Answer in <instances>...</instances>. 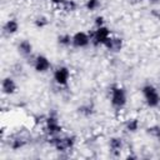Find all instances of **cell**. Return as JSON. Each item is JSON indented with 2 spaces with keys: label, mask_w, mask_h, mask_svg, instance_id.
Wrapping results in <instances>:
<instances>
[{
  "label": "cell",
  "mask_w": 160,
  "mask_h": 160,
  "mask_svg": "<svg viewBox=\"0 0 160 160\" xmlns=\"http://www.w3.org/2000/svg\"><path fill=\"white\" fill-rule=\"evenodd\" d=\"M110 105L115 111H121L128 104V92L126 89L121 85L114 84L109 90Z\"/></svg>",
  "instance_id": "cell-1"
},
{
  "label": "cell",
  "mask_w": 160,
  "mask_h": 160,
  "mask_svg": "<svg viewBox=\"0 0 160 160\" xmlns=\"http://www.w3.org/2000/svg\"><path fill=\"white\" fill-rule=\"evenodd\" d=\"M48 142L50 146H52L56 151L59 152H68L70 150L74 149L75 144H76V136L75 135H56V136H51L48 138Z\"/></svg>",
  "instance_id": "cell-2"
},
{
  "label": "cell",
  "mask_w": 160,
  "mask_h": 160,
  "mask_svg": "<svg viewBox=\"0 0 160 160\" xmlns=\"http://www.w3.org/2000/svg\"><path fill=\"white\" fill-rule=\"evenodd\" d=\"M141 95L148 108L150 109L160 108V91L155 85L150 82L144 84L141 86Z\"/></svg>",
  "instance_id": "cell-3"
},
{
  "label": "cell",
  "mask_w": 160,
  "mask_h": 160,
  "mask_svg": "<svg viewBox=\"0 0 160 160\" xmlns=\"http://www.w3.org/2000/svg\"><path fill=\"white\" fill-rule=\"evenodd\" d=\"M62 125L59 120V116L55 111H50L49 115L45 118V121H44V132L46 134L48 138H51V136H56V135H60L62 134Z\"/></svg>",
  "instance_id": "cell-4"
},
{
  "label": "cell",
  "mask_w": 160,
  "mask_h": 160,
  "mask_svg": "<svg viewBox=\"0 0 160 160\" xmlns=\"http://www.w3.org/2000/svg\"><path fill=\"white\" fill-rule=\"evenodd\" d=\"M111 36V31L108 26H101V28H95L94 30L90 31V38H91V45H94L95 48H100L104 46L106 44V41L110 39Z\"/></svg>",
  "instance_id": "cell-5"
},
{
  "label": "cell",
  "mask_w": 160,
  "mask_h": 160,
  "mask_svg": "<svg viewBox=\"0 0 160 160\" xmlns=\"http://www.w3.org/2000/svg\"><path fill=\"white\" fill-rule=\"evenodd\" d=\"M28 60L31 64V66L34 68V70L36 72H39V74H45V72H48V71L51 70V62H50L49 58L45 56V55H42V54L32 55Z\"/></svg>",
  "instance_id": "cell-6"
},
{
  "label": "cell",
  "mask_w": 160,
  "mask_h": 160,
  "mask_svg": "<svg viewBox=\"0 0 160 160\" xmlns=\"http://www.w3.org/2000/svg\"><path fill=\"white\" fill-rule=\"evenodd\" d=\"M29 142H30V136L25 131H16V132H14V134H11L9 136V140H8L9 148L11 150H14V151L25 148Z\"/></svg>",
  "instance_id": "cell-7"
},
{
  "label": "cell",
  "mask_w": 160,
  "mask_h": 160,
  "mask_svg": "<svg viewBox=\"0 0 160 160\" xmlns=\"http://www.w3.org/2000/svg\"><path fill=\"white\" fill-rule=\"evenodd\" d=\"M70 76H71L70 69L65 65H59L52 70V80L60 88L68 86V84L70 81Z\"/></svg>",
  "instance_id": "cell-8"
},
{
  "label": "cell",
  "mask_w": 160,
  "mask_h": 160,
  "mask_svg": "<svg viewBox=\"0 0 160 160\" xmlns=\"http://www.w3.org/2000/svg\"><path fill=\"white\" fill-rule=\"evenodd\" d=\"M91 44L90 32L86 31H76L71 35V46L75 49H85Z\"/></svg>",
  "instance_id": "cell-9"
},
{
  "label": "cell",
  "mask_w": 160,
  "mask_h": 160,
  "mask_svg": "<svg viewBox=\"0 0 160 160\" xmlns=\"http://www.w3.org/2000/svg\"><path fill=\"white\" fill-rule=\"evenodd\" d=\"M18 91V84L15 81V79L10 75L5 76L1 81V92L4 95H8V96H11L14 95L15 92Z\"/></svg>",
  "instance_id": "cell-10"
},
{
  "label": "cell",
  "mask_w": 160,
  "mask_h": 160,
  "mask_svg": "<svg viewBox=\"0 0 160 160\" xmlns=\"http://www.w3.org/2000/svg\"><path fill=\"white\" fill-rule=\"evenodd\" d=\"M104 48L109 51V52H112V54H116V52H120L124 48V40L120 36H115V35H111L110 39L106 41V44L104 45Z\"/></svg>",
  "instance_id": "cell-11"
},
{
  "label": "cell",
  "mask_w": 160,
  "mask_h": 160,
  "mask_svg": "<svg viewBox=\"0 0 160 160\" xmlns=\"http://www.w3.org/2000/svg\"><path fill=\"white\" fill-rule=\"evenodd\" d=\"M32 50H34L32 44H31V41L28 40V39H22V40H20V41L16 44V51H18V54H19L20 56L25 58V59H30V58L34 55V54H32Z\"/></svg>",
  "instance_id": "cell-12"
},
{
  "label": "cell",
  "mask_w": 160,
  "mask_h": 160,
  "mask_svg": "<svg viewBox=\"0 0 160 160\" xmlns=\"http://www.w3.org/2000/svg\"><path fill=\"white\" fill-rule=\"evenodd\" d=\"M124 150V140L120 136H111L109 139V152L112 156H120Z\"/></svg>",
  "instance_id": "cell-13"
},
{
  "label": "cell",
  "mask_w": 160,
  "mask_h": 160,
  "mask_svg": "<svg viewBox=\"0 0 160 160\" xmlns=\"http://www.w3.org/2000/svg\"><path fill=\"white\" fill-rule=\"evenodd\" d=\"M19 29H20L19 21L16 19L11 18V19H9V20H6L4 22V25H2V34L5 36H12V35H15L19 31Z\"/></svg>",
  "instance_id": "cell-14"
},
{
  "label": "cell",
  "mask_w": 160,
  "mask_h": 160,
  "mask_svg": "<svg viewBox=\"0 0 160 160\" xmlns=\"http://www.w3.org/2000/svg\"><path fill=\"white\" fill-rule=\"evenodd\" d=\"M124 129L129 134H135L140 129V120L138 118H130L124 122Z\"/></svg>",
  "instance_id": "cell-15"
},
{
  "label": "cell",
  "mask_w": 160,
  "mask_h": 160,
  "mask_svg": "<svg viewBox=\"0 0 160 160\" xmlns=\"http://www.w3.org/2000/svg\"><path fill=\"white\" fill-rule=\"evenodd\" d=\"M78 112L84 116V118H90L94 115L95 112V105L91 102V101H88L85 104H81L79 108H78Z\"/></svg>",
  "instance_id": "cell-16"
},
{
  "label": "cell",
  "mask_w": 160,
  "mask_h": 160,
  "mask_svg": "<svg viewBox=\"0 0 160 160\" xmlns=\"http://www.w3.org/2000/svg\"><path fill=\"white\" fill-rule=\"evenodd\" d=\"M60 8L62 9L64 12H66V14H72V12H75V11L79 9V4H78V1H75V0H65L64 4H62Z\"/></svg>",
  "instance_id": "cell-17"
},
{
  "label": "cell",
  "mask_w": 160,
  "mask_h": 160,
  "mask_svg": "<svg viewBox=\"0 0 160 160\" xmlns=\"http://www.w3.org/2000/svg\"><path fill=\"white\" fill-rule=\"evenodd\" d=\"M145 132H146L148 136H150L151 139H154V140L160 142V125H158V124L150 125V126L146 128Z\"/></svg>",
  "instance_id": "cell-18"
},
{
  "label": "cell",
  "mask_w": 160,
  "mask_h": 160,
  "mask_svg": "<svg viewBox=\"0 0 160 160\" xmlns=\"http://www.w3.org/2000/svg\"><path fill=\"white\" fill-rule=\"evenodd\" d=\"M48 25H49V18L46 15L40 14V15L35 16V19H34V26L36 29H40L41 30V29H45Z\"/></svg>",
  "instance_id": "cell-19"
},
{
  "label": "cell",
  "mask_w": 160,
  "mask_h": 160,
  "mask_svg": "<svg viewBox=\"0 0 160 160\" xmlns=\"http://www.w3.org/2000/svg\"><path fill=\"white\" fill-rule=\"evenodd\" d=\"M56 40H58V45L59 46H61V48H69V46H71V35L70 34H60L58 38H56Z\"/></svg>",
  "instance_id": "cell-20"
},
{
  "label": "cell",
  "mask_w": 160,
  "mask_h": 160,
  "mask_svg": "<svg viewBox=\"0 0 160 160\" xmlns=\"http://www.w3.org/2000/svg\"><path fill=\"white\" fill-rule=\"evenodd\" d=\"M84 6H85V9H86L88 11H90V12L96 11V10H99L100 6H101V0H86L85 4H84Z\"/></svg>",
  "instance_id": "cell-21"
},
{
  "label": "cell",
  "mask_w": 160,
  "mask_h": 160,
  "mask_svg": "<svg viewBox=\"0 0 160 160\" xmlns=\"http://www.w3.org/2000/svg\"><path fill=\"white\" fill-rule=\"evenodd\" d=\"M105 25V18L102 15H96L94 18V28H101Z\"/></svg>",
  "instance_id": "cell-22"
},
{
  "label": "cell",
  "mask_w": 160,
  "mask_h": 160,
  "mask_svg": "<svg viewBox=\"0 0 160 160\" xmlns=\"http://www.w3.org/2000/svg\"><path fill=\"white\" fill-rule=\"evenodd\" d=\"M54 6H61L62 4H64V1L65 0H49Z\"/></svg>",
  "instance_id": "cell-23"
},
{
  "label": "cell",
  "mask_w": 160,
  "mask_h": 160,
  "mask_svg": "<svg viewBox=\"0 0 160 160\" xmlns=\"http://www.w3.org/2000/svg\"><path fill=\"white\" fill-rule=\"evenodd\" d=\"M151 15H154V16H156L158 19H160V12H158V11H156V9H154V10L151 11Z\"/></svg>",
  "instance_id": "cell-24"
},
{
  "label": "cell",
  "mask_w": 160,
  "mask_h": 160,
  "mask_svg": "<svg viewBox=\"0 0 160 160\" xmlns=\"http://www.w3.org/2000/svg\"><path fill=\"white\" fill-rule=\"evenodd\" d=\"M135 1H145V0H135Z\"/></svg>",
  "instance_id": "cell-25"
}]
</instances>
